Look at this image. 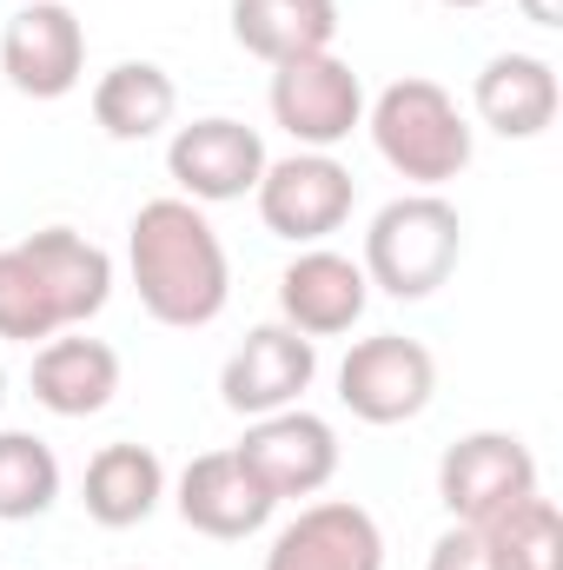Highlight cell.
Returning a JSON list of instances; mask_svg holds the SVG:
<instances>
[{"instance_id":"1","label":"cell","mask_w":563,"mask_h":570,"mask_svg":"<svg viewBox=\"0 0 563 570\" xmlns=\"http://www.w3.org/2000/svg\"><path fill=\"white\" fill-rule=\"evenodd\" d=\"M127 273L140 292L146 318L172 325V332H199L226 312L233 298V259H226V239L213 233L206 206L166 193V199H146L127 226Z\"/></svg>"},{"instance_id":"2","label":"cell","mask_w":563,"mask_h":570,"mask_svg":"<svg viewBox=\"0 0 563 570\" xmlns=\"http://www.w3.org/2000/svg\"><path fill=\"white\" fill-rule=\"evenodd\" d=\"M365 134L378 146V159L412 179L418 193H437L444 179H457L471 166V120L457 114V100L424 80V73H405L392 80L372 107H365Z\"/></svg>"},{"instance_id":"3","label":"cell","mask_w":563,"mask_h":570,"mask_svg":"<svg viewBox=\"0 0 563 570\" xmlns=\"http://www.w3.org/2000/svg\"><path fill=\"white\" fill-rule=\"evenodd\" d=\"M464 259V219L451 199L437 193H405L392 206H378L372 233H365V279L385 298H431L437 285L457 273Z\"/></svg>"},{"instance_id":"4","label":"cell","mask_w":563,"mask_h":570,"mask_svg":"<svg viewBox=\"0 0 563 570\" xmlns=\"http://www.w3.org/2000/svg\"><path fill=\"white\" fill-rule=\"evenodd\" d=\"M259 219L273 239H292V246H325L352 206H358V179L332 159V153H285V159H266L259 186Z\"/></svg>"},{"instance_id":"5","label":"cell","mask_w":563,"mask_h":570,"mask_svg":"<svg viewBox=\"0 0 563 570\" xmlns=\"http://www.w3.org/2000/svg\"><path fill=\"white\" fill-rule=\"evenodd\" d=\"M437 399V358L405 332L358 338L338 365V405L358 425H412Z\"/></svg>"},{"instance_id":"6","label":"cell","mask_w":563,"mask_h":570,"mask_svg":"<svg viewBox=\"0 0 563 570\" xmlns=\"http://www.w3.org/2000/svg\"><path fill=\"white\" fill-rule=\"evenodd\" d=\"M266 100H273V120L298 140V153H332V146H345L365 127V80L332 47L273 67V94Z\"/></svg>"},{"instance_id":"7","label":"cell","mask_w":563,"mask_h":570,"mask_svg":"<svg viewBox=\"0 0 563 570\" xmlns=\"http://www.w3.org/2000/svg\"><path fill=\"white\" fill-rule=\"evenodd\" d=\"M537 491V458L517 431H471L437 458V498L451 524H491Z\"/></svg>"},{"instance_id":"8","label":"cell","mask_w":563,"mask_h":570,"mask_svg":"<svg viewBox=\"0 0 563 570\" xmlns=\"http://www.w3.org/2000/svg\"><path fill=\"white\" fill-rule=\"evenodd\" d=\"M0 73L27 100H67L87 80V27L67 0H27L0 27Z\"/></svg>"},{"instance_id":"9","label":"cell","mask_w":563,"mask_h":570,"mask_svg":"<svg viewBox=\"0 0 563 570\" xmlns=\"http://www.w3.org/2000/svg\"><path fill=\"white\" fill-rule=\"evenodd\" d=\"M259 173H266V140L246 120L206 114V120H192L166 140V179L192 206H233L259 186Z\"/></svg>"},{"instance_id":"10","label":"cell","mask_w":563,"mask_h":570,"mask_svg":"<svg viewBox=\"0 0 563 570\" xmlns=\"http://www.w3.org/2000/svg\"><path fill=\"white\" fill-rule=\"evenodd\" d=\"M312 379H318V338L292 332L279 318V325H253V332L233 345V358H226V372H219V399H226V412H239V419H266V412L298 405V399L312 392Z\"/></svg>"},{"instance_id":"11","label":"cell","mask_w":563,"mask_h":570,"mask_svg":"<svg viewBox=\"0 0 563 570\" xmlns=\"http://www.w3.org/2000/svg\"><path fill=\"white\" fill-rule=\"evenodd\" d=\"M233 451L253 464V478H259L279 504L285 498H318V491L338 478V431L325 425L318 412H305V405H285V412L253 419Z\"/></svg>"},{"instance_id":"12","label":"cell","mask_w":563,"mask_h":570,"mask_svg":"<svg viewBox=\"0 0 563 570\" xmlns=\"http://www.w3.org/2000/svg\"><path fill=\"white\" fill-rule=\"evenodd\" d=\"M172 504L186 518V531L199 538H219V544H239V538H259L279 511V498L253 478V464L239 451H199L179 484H172Z\"/></svg>"},{"instance_id":"13","label":"cell","mask_w":563,"mask_h":570,"mask_svg":"<svg viewBox=\"0 0 563 570\" xmlns=\"http://www.w3.org/2000/svg\"><path fill=\"white\" fill-rule=\"evenodd\" d=\"M266 570H385V531L365 504L325 498V504H305L273 538Z\"/></svg>"},{"instance_id":"14","label":"cell","mask_w":563,"mask_h":570,"mask_svg":"<svg viewBox=\"0 0 563 570\" xmlns=\"http://www.w3.org/2000/svg\"><path fill=\"white\" fill-rule=\"evenodd\" d=\"M372 305V279L358 259L332 253V246H305L279 273V318L305 338H338L365 318Z\"/></svg>"},{"instance_id":"15","label":"cell","mask_w":563,"mask_h":570,"mask_svg":"<svg viewBox=\"0 0 563 570\" xmlns=\"http://www.w3.org/2000/svg\"><path fill=\"white\" fill-rule=\"evenodd\" d=\"M20 253H27L33 279L47 285V298H53V312H60L67 332L107 312V298H113V259H107V246H93L73 226H40V233L20 239Z\"/></svg>"},{"instance_id":"16","label":"cell","mask_w":563,"mask_h":570,"mask_svg":"<svg viewBox=\"0 0 563 570\" xmlns=\"http://www.w3.org/2000/svg\"><path fill=\"white\" fill-rule=\"evenodd\" d=\"M557 100H563L557 67L544 53H491L484 73H477V87H471V107H477V120L497 140H537V134H551Z\"/></svg>"},{"instance_id":"17","label":"cell","mask_w":563,"mask_h":570,"mask_svg":"<svg viewBox=\"0 0 563 570\" xmlns=\"http://www.w3.org/2000/svg\"><path fill=\"white\" fill-rule=\"evenodd\" d=\"M120 392V352L107 338H47L33 352V399L53 419H93Z\"/></svg>"},{"instance_id":"18","label":"cell","mask_w":563,"mask_h":570,"mask_svg":"<svg viewBox=\"0 0 563 570\" xmlns=\"http://www.w3.org/2000/svg\"><path fill=\"white\" fill-rule=\"evenodd\" d=\"M166 498V464L152 444H100L80 478V504L100 531H134Z\"/></svg>"},{"instance_id":"19","label":"cell","mask_w":563,"mask_h":570,"mask_svg":"<svg viewBox=\"0 0 563 570\" xmlns=\"http://www.w3.org/2000/svg\"><path fill=\"white\" fill-rule=\"evenodd\" d=\"M233 40L266 67L325 53L338 40V0H233Z\"/></svg>"},{"instance_id":"20","label":"cell","mask_w":563,"mask_h":570,"mask_svg":"<svg viewBox=\"0 0 563 570\" xmlns=\"http://www.w3.org/2000/svg\"><path fill=\"white\" fill-rule=\"evenodd\" d=\"M172 114H179V87L159 60H120L93 80V120L107 140H152L172 127Z\"/></svg>"},{"instance_id":"21","label":"cell","mask_w":563,"mask_h":570,"mask_svg":"<svg viewBox=\"0 0 563 570\" xmlns=\"http://www.w3.org/2000/svg\"><path fill=\"white\" fill-rule=\"evenodd\" d=\"M477 531H484L491 570H563V511L544 491H531L524 504H511Z\"/></svg>"},{"instance_id":"22","label":"cell","mask_w":563,"mask_h":570,"mask_svg":"<svg viewBox=\"0 0 563 570\" xmlns=\"http://www.w3.org/2000/svg\"><path fill=\"white\" fill-rule=\"evenodd\" d=\"M60 504V458L33 431H0V524H33Z\"/></svg>"},{"instance_id":"23","label":"cell","mask_w":563,"mask_h":570,"mask_svg":"<svg viewBox=\"0 0 563 570\" xmlns=\"http://www.w3.org/2000/svg\"><path fill=\"white\" fill-rule=\"evenodd\" d=\"M60 332H67V325H60L47 285L33 279L27 253H20V246H0V338H13V345H47V338H60Z\"/></svg>"},{"instance_id":"24","label":"cell","mask_w":563,"mask_h":570,"mask_svg":"<svg viewBox=\"0 0 563 570\" xmlns=\"http://www.w3.org/2000/svg\"><path fill=\"white\" fill-rule=\"evenodd\" d=\"M424 570H491V551H484V531L477 524H451L437 544H431V558Z\"/></svg>"},{"instance_id":"25","label":"cell","mask_w":563,"mask_h":570,"mask_svg":"<svg viewBox=\"0 0 563 570\" xmlns=\"http://www.w3.org/2000/svg\"><path fill=\"white\" fill-rule=\"evenodd\" d=\"M531 27H563V0H517Z\"/></svg>"},{"instance_id":"26","label":"cell","mask_w":563,"mask_h":570,"mask_svg":"<svg viewBox=\"0 0 563 570\" xmlns=\"http://www.w3.org/2000/svg\"><path fill=\"white\" fill-rule=\"evenodd\" d=\"M437 7H491V0H437Z\"/></svg>"},{"instance_id":"27","label":"cell","mask_w":563,"mask_h":570,"mask_svg":"<svg viewBox=\"0 0 563 570\" xmlns=\"http://www.w3.org/2000/svg\"><path fill=\"white\" fill-rule=\"evenodd\" d=\"M0 405H7V365H0Z\"/></svg>"}]
</instances>
